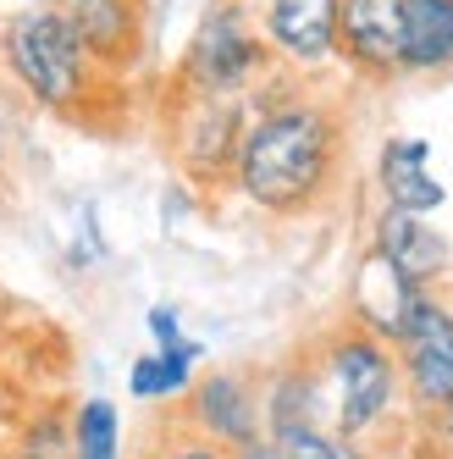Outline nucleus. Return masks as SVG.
Returning <instances> with one entry per match:
<instances>
[{
	"label": "nucleus",
	"mask_w": 453,
	"mask_h": 459,
	"mask_svg": "<svg viewBox=\"0 0 453 459\" xmlns=\"http://www.w3.org/2000/svg\"><path fill=\"white\" fill-rule=\"evenodd\" d=\"M348 160L343 111L315 89L287 83L277 67L249 94V127L233 155L226 188L261 216H310L338 194Z\"/></svg>",
	"instance_id": "nucleus-1"
},
{
	"label": "nucleus",
	"mask_w": 453,
	"mask_h": 459,
	"mask_svg": "<svg viewBox=\"0 0 453 459\" xmlns=\"http://www.w3.org/2000/svg\"><path fill=\"white\" fill-rule=\"evenodd\" d=\"M0 73L50 117H89L106 94V73L89 61L73 17L50 0H34L0 22Z\"/></svg>",
	"instance_id": "nucleus-2"
},
{
	"label": "nucleus",
	"mask_w": 453,
	"mask_h": 459,
	"mask_svg": "<svg viewBox=\"0 0 453 459\" xmlns=\"http://www.w3.org/2000/svg\"><path fill=\"white\" fill-rule=\"evenodd\" d=\"M310 366L327 393V432L365 443L381 426H393L409 404H404V377H398V354L393 343H381L360 326H327L310 349Z\"/></svg>",
	"instance_id": "nucleus-3"
},
{
	"label": "nucleus",
	"mask_w": 453,
	"mask_h": 459,
	"mask_svg": "<svg viewBox=\"0 0 453 459\" xmlns=\"http://www.w3.org/2000/svg\"><path fill=\"white\" fill-rule=\"evenodd\" d=\"M271 56L254 34V22L244 12V0H210L205 17L193 22L188 50L177 61L172 89L183 94H210V100H244L271 78Z\"/></svg>",
	"instance_id": "nucleus-4"
},
{
	"label": "nucleus",
	"mask_w": 453,
	"mask_h": 459,
	"mask_svg": "<svg viewBox=\"0 0 453 459\" xmlns=\"http://www.w3.org/2000/svg\"><path fill=\"white\" fill-rule=\"evenodd\" d=\"M244 127H249V106L244 100H210V94L172 89L167 144H172V160L183 167V178L205 183V188H226Z\"/></svg>",
	"instance_id": "nucleus-5"
},
{
	"label": "nucleus",
	"mask_w": 453,
	"mask_h": 459,
	"mask_svg": "<svg viewBox=\"0 0 453 459\" xmlns=\"http://www.w3.org/2000/svg\"><path fill=\"white\" fill-rule=\"evenodd\" d=\"M398 377H404V404L415 415H432L453 399V305L442 293H420L404 333L393 343Z\"/></svg>",
	"instance_id": "nucleus-6"
},
{
	"label": "nucleus",
	"mask_w": 453,
	"mask_h": 459,
	"mask_svg": "<svg viewBox=\"0 0 453 459\" xmlns=\"http://www.w3.org/2000/svg\"><path fill=\"white\" fill-rule=\"evenodd\" d=\"M338 6L343 0H244L271 67L321 73L338 61Z\"/></svg>",
	"instance_id": "nucleus-7"
},
{
	"label": "nucleus",
	"mask_w": 453,
	"mask_h": 459,
	"mask_svg": "<svg viewBox=\"0 0 453 459\" xmlns=\"http://www.w3.org/2000/svg\"><path fill=\"white\" fill-rule=\"evenodd\" d=\"M183 426L193 437H205L226 454H238L249 443H266V420H261V377L216 366L200 371L183 399Z\"/></svg>",
	"instance_id": "nucleus-8"
},
{
	"label": "nucleus",
	"mask_w": 453,
	"mask_h": 459,
	"mask_svg": "<svg viewBox=\"0 0 453 459\" xmlns=\"http://www.w3.org/2000/svg\"><path fill=\"white\" fill-rule=\"evenodd\" d=\"M371 249L420 293H437L453 277V238L432 216H409V211H387L381 205L371 216Z\"/></svg>",
	"instance_id": "nucleus-9"
},
{
	"label": "nucleus",
	"mask_w": 453,
	"mask_h": 459,
	"mask_svg": "<svg viewBox=\"0 0 453 459\" xmlns=\"http://www.w3.org/2000/svg\"><path fill=\"white\" fill-rule=\"evenodd\" d=\"M404 0H343L338 6V61L371 83L398 78Z\"/></svg>",
	"instance_id": "nucleus-10"
},
{
	"label": "nucleus",
	"mask_w": 453,
	"mask_h": 459,
	"mask_svg": "<svg viewBox=\"0 0 453 459\" xmlns=\"http://www.w3.org/2000/svg\"><path fill=\"white\" fill-rule=\"evenodd\" d=\"M415 299H420V288H409V282L365 244L360 260H354V272H348L343 321L360 326V333H371V338H381V343H398V333H404Z\"/></svg>",
	"instance_id": "nucleus-11"
},
{
	"label": "nucleus",
	"mask_w": 453,
	"mask_h": 459,
	"mask_svg": "<svg viewBox=\"0 0 453 459\" xmlns=\"http://www.w3.org/2000/svg\"><path fill=\"white\" fill-rule=\"evenodd\" d=\"M376 194L387 211H409V216H432L448 205V188L432 172V144L415 134H393L376 150Z\"/></svg>",
	"instance_id": "nucleus-12"
},
{
	"label": "nucleus",
	"mask_w": 453,
	"mask_h": 459,
	"mask_svg": "<svg viewBox=\"0 0 453 459\" xmlns=\"http://www.w3.org/2000/svg\"><path fill=\"white\" fill-rule=\"evenodd\" d=\"M67 17L78 28L89 61L106 78L127 73L139 61V50H144V6L139 0H83V6H73Z\"/></svg>",
	"instance_id": "nucleus-13"
},
{
	"label": "nucleus",
	"mask_w": 453,
	"mask_h": 459,
	"mask_svg": "<svg viewBox=\"0 0 453 459\" xmlns=\"http://www.w3.org/2000/svg\"><path fill=\"white\" fill-rule=\"evenodd\" d=\"M261 420L271 432H294V426H327V393L310 366V354H294L261 377Z\"/></svg>",
	"instance_id": "nucleus-14"
},
{
	"label": "nucleus",
	"mask_w": 453,
	"mask_h": 459,
	"mask_svg": "<svg viewBox=\"0 0 453 459\" xmlns=\"http://www.w3.org/2000/svg\"><path fill=\"white\" fill-rule=\"evenodd\" d=\"M205 366V343L200 338H172V343H150L133 366H127V393L139 404H183L193 377Z\"/></svg>",
	"instance_id": "nucleus-15"
},
{
	"label": "nucleus",
	"mask_w": 453,
	"mask_h": 459,
	"mask_svg": "<svg viewBox=\"0 0 453 459\" xmlns=\"http://www.w3.org/2000/svg\"><path fill=\"white\" fill-rule=\"evenodd\" d=\"M453 73V0H404V45L398 78Z\"/></svg>",
	"instance_id": "nucleus-16"
},
{
	"label": "nucleus",
	"mask_w": 453,
	"mask_h": 459,
	"mask_svg": "<svg viewBox=\"0 0 453 459\" xmlns=\"http://www.w3.org/2000/svg\"><path fill=\"white\" fill-rule=\"evenodd\" d=\"M67 437H73V459H122V410L94 393L67 415Z\"/></svg>",
	"instance_id": "nucleus-17"
},
{
	"label": "nucleus",
	"mask_w": 453,
	"mask_h": 459,
	"mask_svg": "<svg viewBox=\"0 0 453 459\" xmlns=\"http://www.w3.org/2000/svg\"><path fill=\"white\" fill-rule=\"evenodd\" d=\"M6 459H73V437H67V415L61 410H34L12 426L6 437Z\"/></svg>",
	"instance_id": "nucleus-18"
},
{
	"label": "nucleus",
	"mask_w": 453,
	"mask_h": 459,
	"mask_svg": "<svg viewBox=\"0 0 453 459\" xmlns=\"http://www.w3.org/2000/svg\"><path fill=\"white\" fill-rule=\"evenodd\" d=\"M266 443L277 448V459H376L365 443H348L327 426H294V432H271Z\"/></svg>",
	"instance_id": "nucleus-19"
},
{
	"label": "nucleus",
	"mask_w": 453,
	"mask_h": 459,
	"mask_svg": "<svg viewBox=\"0 0 453 459\" xmlns=\"http://www.w3.org/2000/svg\"><path fill=\"white\" fill-rule=\"evenodd\" d=\"M150 459H233V454L216 448V443H205V437H193L188 426H177L160 448H150Z\"/></svg>",
	"instance_id": "nucleus-20"
},
{
	"label": "nucleus",
	"mask_w": 453,
	"mask_h": 459,
	"mask_svg": "<svg viewBox=\"0 0 453 459\" xmlns=\"http://www.w3.org/2000/svg\"><path fill=\"white\" fill-rule=\"evenodd\" d=\"M144 326H150V343H172V338H183V316H177V305H150V310H144Z\"/></svg>",
	"instance_id": "nucleus-21"
},
{
	"label": "nucleus",
	"mask_w": 453,
	"mask_h": 459,
	"mask_svg": "<svg viewBox=\"0 0 453 459\" xmlns=\"http://www.w3.org/2000/svg\"><path fill=\"white\" fill-rule=\"evenodd\" d=\"M420 420H426V437H432V448L453 459V399H448V404H437L432 415H420Z\"/></svg>",
	"instance_id": "nucleus-22"
},
{
	"label": "nucleus",
	"mask_w": 453,
	"mask_h": 459,
	"mask_svg": "<svg viewBox=\"0 0 453 459\" xmlns=\"http://www.w3.org/2000/svg\"><path fill=\"white\" fill-rule=\"evenodd\" d=\"M6 437H12V387L0 377V448H6Z\"/></svg>",
	"instance_id": "nucleus-23"
},
{
	"label": "nucleus",
	"mask_w": 453,
	"mask_h": 459,
	"mask_svg": "<svg viewBox=\"0 0 453 459\" xmlns=\"http://www.w3.org/2000/svg\"><path fill=\"white\" fill-rule=\"evenodd\" d=\"M6 155H12V122H6V100H0V167H6Z\"/></svg>",
	"instance_id": "nucleus-24"
},
{
	"label": "nucleus",
	"mask_w": 453,
	"mask_h": 459,
	"mask_svg": "<svg viewBox=\"0 0 453 459\" xmlns=\"http://www.w3.org/2000/svg\"><path fill=\"white\" fill-rule=\"evenodd\" d=\"M233 459H277V448H271V443H249V448H238Z\"/></svg>",
	"instance_id": "nucleus-25"
},
{
	"label": "nucleus",
	"mask_w": 453,
	"mask_h": 459,
	"mask_svg": "<svg viewBox=\"0 0 453 459\" xmlns=\"http://www.w3.org/2000/svg\"><path fill=\"white\" fill-rule=\"evenodd\" d=\"M50 6H61V12H73V6H83V0H50Z\"/></svg>",
	"instance_id": "nucleus-26"
}]
</instances>
